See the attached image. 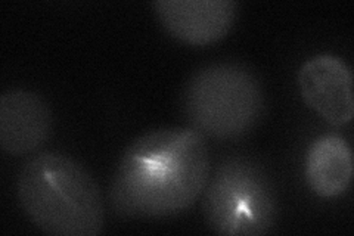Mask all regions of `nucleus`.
Here are the masks:
<instances>
[{
  "label": "nucleus",
  "instance_id": "f257e3e1",
  "mask_svg": "<svg viewBox=\"0 0 354 236\" xmlns=\"http://www.w3.org/2000/svg\"><path fill=\"white\" fill-rule=\"evenodd\" d=\"M205 138L194 129H158L121 155L109 202L123 219H167L192 207L209 177Z\"/></svg>",
  "mask_w": 354,
  "mask_h": 236
},
{
  "label": "nucleus",
  "instance_id": "f03ea898",
  "mask_svg": "<svg viewBox=\"0 0 354 236\" xmlns=\"http://www.w3.org/2000/svg\"><path fill=\"white\" fill-rule=\"evenodd\" d=\"M17 197L37 229L52 236H96L105 206L95 177L71 156L43 152L19 170Z\"/></svg>",
  "mask_w": 354,
  "mask_h": 236
},
{
  "label": "nucleus",
  "instance_id": "7ed1b4c3",
  "mask_svg": "<svg viewBox=\"0 0 354 236\" xmlns=\"http://www.w3.org/2000/svg\"><path fill=\"white\" fill-rule=\"evenodd\" d=\"M180 105L186 121L204 138L236 139L259 125L264 91L257 74L247 65L221 61L189 77Z\"/></svg>",
  "mask_w": 354,
  "mask_h": 236
},
{
  "label": "nucleus",
  "instance_id": "20e7f679",
  "mask_svg": "<svg viewBox=\"0 0 354 236\" xmlns=\"http://www.w3.org/2000/svg\"><path fill=\"white\" fill-rule=\"evenodd\" d=\"M203 212L218 235H268L278 219V195L263 165L248 156H227L208 177Z\"/></svg>",
  "mask_w": 354,
  "mask_h": 236
},
{
  "label": "nucleus",
  "instance_id": "39448f33",
  "mask_svg": "<svg viewBox=\"0 0 354 236\" xmlns=\"http://www.w3.org/2000/svg\"><path fill=\"white\" fill-rule=\"evenodd\" d=\"M304 102L332 126H344L354 117L353 74L348 64L334 55H316L298 71Z\"/></svg>",
  "mask_w": 354,
  "mask_h": 236
},
{
  "label": "nucleus",
  "instance_id": "423d86ee",
  "mask_svg": "<svg viewBox=\"0 0 354 236\" xmlns=\"http://www.w3.org/2000/svg\"><path fill=\"white\" fill-rule=\"evenodd\" d=\"M152 8L165 31L191 46L225 39L238 15L234 0H158Z\"/></svg>",
  "mask_w": 354,
  "mask_h": 236
},
{
  "label": "nucleus",
  "instance_id": "0eeeda50",
  "mask_svg": "<svg viewBox=\"0 0 354 236\" xmlns=\"http://www.w3.org/2000/svg\"><path fill=\"white\" fill-rule=\"evenodd\" d=\"M49 104L40 95L14 89L0 96V146L10 155L36 151L52 133Z\"/></svg>",
  "mask_w": 354,
  "mask_h": 236
},
{
  "label": "nucleus",
  "instance_id": "6e6552de",
  "mask_svg": "<svg viewBox=\"0 0 354 236\" xmlns=\"http://www.w3.org/2000/svg\"><path fill=\"white\" fill-rule=\"evenodd\" d=\"M304 176L312 192L335 198L346 192L353 179V154L348 142L338 134H324L307 151Z\"/></svg>",
  "mask_w": 354,
  "mask_h": 236
}]
</instances>
